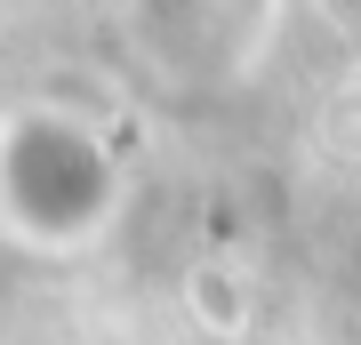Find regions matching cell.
Listing matches in <instances>:
<instances>
[{"label": "cell", "mask_w": 361, "mask_h": 345, "mask_svg": "<svg viewBox=\"0 0 361 345\" xmlns=\"http://www.w3.org/2000/svg\"><path fill=\"white\" fill-rule=\"evenodd\" d=\"M121 209V161L65 113L0 121V233L32 257H80Z\"/></svg>", "instance_id": "obj_1"}, {"label": "cell", "mask_w": 361, "mask_h": 345, "mask_svg": "<svg viewBox=\"0 0 361 345\" xmlns=\"http://www.w3.org/2000/svg\"><path fill=\"white\" fill-rule=\"evenodd\" d=\"M185 313L201 321L209 337H249V321H257V289H249V265H233V257L209 249L193 273H185Z\"/></svg>", "instance_id": "obj_2"}]
</instances>
